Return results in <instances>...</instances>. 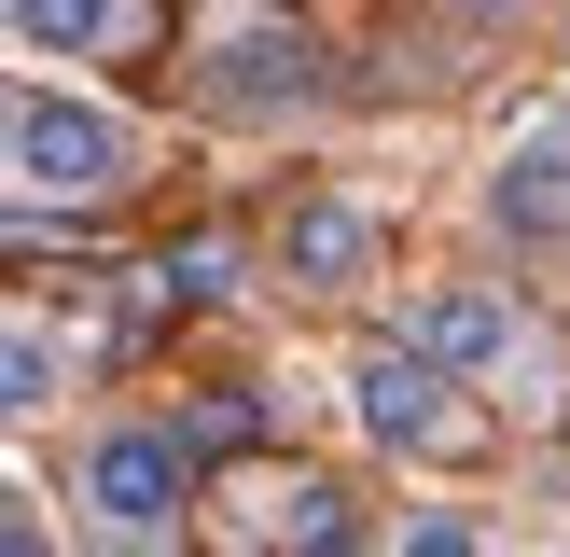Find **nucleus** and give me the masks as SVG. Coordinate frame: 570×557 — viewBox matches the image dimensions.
Masks as SVG:
<instances>
[{
	"label": "nucleus",
	"mask_w": 570,
	"mask_h": 557,
	"mask_svg": "<svg viewBox=\"0 0 570 557\" xmlns=\"http://www.w3.org/2000/svg\"><path fill=\"white\" fill-rule=\"evenodd\" d=\"M139 182V126L111 98H70V84H14V195L56 209V195H126Z\"/></svg>",
	"instance_id": "1"
},
{
	"label": "nucleus",
	"mask_w": 570,
	"mask_h": 557,
	"mask_svg": "<svg viewBox=\"0 0 570 557\" xmlns=\"http://www.w3.org/2000/svg\"><path fill=\"white\" fill-rule=\"evenodd\" d=\"M348 418L390 446V460H473V446H488V404H460V362H445V349H417V334L362 349Z\"/></svg>",
	"instance_id": "2"
},
{
	"label": "nucleus",
	"mask_w": 570,
	"mask_h": 557,
	"mask_svg": "<svg viewBox=\"0 0 570 557\" xmlns=\"http://www.w3.org/2000/svg\"><path fill=\"white\" fill-rule=\"evenodd\" d=\"M195 460H209V446H195L181 418H111V432L83 446V516H98L111 544H167V529L195 516Z\"/></svg>",
	"instance_id": "3"
},
{
	"label": "nucleus",
	"mask_w": 570,
	"mask_h": 557,
	"mask_svg": "<svg viewBox=\"0 0 570 557\" xmlns=\"http://www.w3.org/2000/svg\"><path fill=\"white\" fill-rule=\"evenodd\" d=\"M417 349H445L460 377H515L529 349H543V321H515V293H488V278H432V293L404 306Z\"/></svg>",
	"instance_id": "4"
},
{
	"label": "nucleus",
	"mask_w": 570,
	"mask_h": 557,
	"mask_svg": "<svg viewBox=\"0 0 570 557\" xmlns=\"http://www.w3.org/2000/svg\"><path fill=\"white\" fill-rule=\"evenodd\" d=\"M209 111H250V126L321 111V42H306V28H237V42L209 56Z\"/></svg>",
	"instance_id": "5"
},
{
	"label": "nucleus",
	"mask_w": 570,
	"mask_h": 557,
	"mask_svg": "<svg viewBox=\"0 0 570 557\" xmlns=\"http://www.w3.org/2000/svg\"><path fill=\"white\" fill-rule=\"evenodd\" d=\"M376 209H348V195H306L293 223H278V278H293V293H362V278H376Z\"/></svg>",
	"instance_id": "6"
},
{
	"label": "nucleus",
	"mask_w": 570,
	"mask_h": 557,
	"mask_svg": "<svg viewBox=\"0 0 570 557\" xmlns=\"http://www.w3.org/2000/svg\"><path fill=\"white\" fill-rule=\"evenodd\" d=\"M488 223L501 237H570V139H515V154H501V182H488Z\"/></svg>",
	"instance_id": "7"
},
{
	"label": "nucleus",
	"mask_w": 570,
	"mask_h": 557,
	"mask_svg": "<svg viewBox=\"0 0 570 557\" xmlns=\"http://www.w3.org/2000/svg\"><path fill=\"white\" fill-rule=\"evenodd\" d=\"M139 28V0H14V56H126Z\"/></svg>",
	"instance_id": "8"
},
{
	"label": "nucleus",
	"mask_w": 570,
	"mask_h": 557,
	"mask_svg": "<svg viewBox=\"0 0 570 557\" xmlns=\"http://www.w3.org/2000/svg\"><path fill=\"white\" fill-rule=\"evenodd\" d=\"M250 529H265V544H362L348 488H321V473H293V488H278V501H265V516H250Z\"/></svg>",
	"instance_id": "9"
},
{
	"label": "nucleus",
	"mask_w": 570,
	"mask_h": 557,
	"mask_svg": "<svg viewBox=\"0 0 570 557\" xmlns=\"http://www.w3.org/2000/svg\"><path fill=\"white\" fill-rule=\"evenodd\" d=\"M0 404H14V418H42V404H56V334H42V321L0 334Z\"/></svg>",
	"instance_id": "10"
},
{
	"label": "nucleus",
	"mask_w": 570,
	"mask_h": 557,
	"mask_svg": "<svg viewBox=\"0 0 570 557\" xmlns=\"http://www.w3.org/2000/svg\"><path fill=\"white\" fill-rule=\"evenodd\" d=\"M167 293H237V251H223V237H181V251H167Z\"/></svg>",
	"instance_id": "11"
},
{
	"label": "nucleus",
	"mask_w": 570,
	"mask_h": 557,
	"mask_svg": "<svg viewBox=\"0 0 570 557\" xmlns=\"http://www.w3.org/2000/svg\"><path fill=\"white\" fill-rule=\"evenodd\" d=\"M404 544H417V557H473L488 529H473V516H404Z\"/></svg>",
	"instance_id": "12"
},
{
	"label": "nucleus",
	"mask_w": 570,
	"mask_h": 557,
	"mask_svg": "<svg viewBox=\"0 0 570 557\" xmlns=\"http://www.w3.org/2000/svg\"><path fill=\"white\" fill-rule=\"evenodd\" d=\"M460 14H529V0H460Z\"/></svg>",
	"instance_id": "13"
}]
</instances>
